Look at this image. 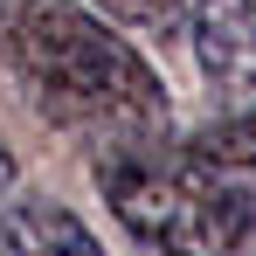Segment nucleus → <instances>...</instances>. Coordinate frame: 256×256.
Segmentation results:
<instances>
[{
	"instance_id": "nucleus-4",
	"label": "nucleus",
	"mask_w": 256,
	"mask_h": 256,
	"mask_svg": "<svg viewBox=\"0 0 256 256\" xmlns=\"http://www.w3.org/2000/svg\"><path fill=\"white\" fill-rule=\"evenodd\" d=\"M0 256H104V250L62 201L28 194V201H7L0 214Z\"/></svg>"
},
{
	"instance_id": "nucleus-5",
	"label": "nucleus",
	"mask_w": 256,
	"mask_h": 256,
	"mask_svg": "<svg viewBox=\"0 0 256 256\" xmlns=\"http://www.w3.org/2000/svg\"><path fill=\"white\" fill-rule=\"evenodd\" d=\"M111 21H125V28H152V35H166L180 28V14H194L187 0H97Z\"/></svg>"
},
{
	"instance_id": "nucleus-3",
	"label": "nucleus",
	"mask_w": 256,
	"mask_h": 256,
	"mask_svg": "<svg viewBox=\"0 0 256 256\" xmlns=\"http://www.w3.org/2000/svg\"><path fill=\"white\" fill-rule=\"evenodd\" d=\"M194 62L222 97H256V0H194Z\"/></svg>"
},
{
	"instance_id": "nucleus-6",
	"label": "nucleus",
	"mask_w": 256,
	"mask_h": 256,
	"mask_svg": "<svg viewBox=\"0 0 256 256\" xmlns=\"http://www.w3.org/2000/svg\"><path fill=\"white\" fill-rule=\"evenodd\" d=\"M7 194H14V152L0 146V201H7Z\"/></svg>"
},
{
	"instance_id": "nucleus-2",
	"label": "nucleus",
	"mask_w": 256,
	"mask_h": 256,
	"mask_svg": "<svg viewBox=\"0 0 256 256\" xmlns=\"http://www.w3.org/2000/svg\"><path fill=\"white\" fill-rule=\"evenodd\" d=\"M97 187L152 256H256V111L111 160Z\"/></svg>"
},
{
	"instance_id": "nucleus-1",
	"label": "nucleus",
	"mask_w": 256,
	"mask_h": 256,
	"mask_svg": "<svg viewBox=\"0 0 256 256\" xmlns=\"http://www.w3.org/2000/svg\"><path fill=\"white\" fill-rule=\"evenodd\" d=\"M0 70L90 166L166 146V84L152 62L70 0H0Z\"/></svg>"
}]
</instances>
